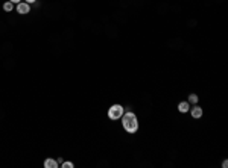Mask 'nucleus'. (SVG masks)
Masks as SVG:
<instances>
[{"mask_svg": "<svg viewBox=\"0 0 228 168\" xmlns=\"http://www.w3.org/2000/svg\"><path fill=\"white\" fill-rule=\"evenodd\" d=\"M189 101L193 103V105H196V103H198V96H196V94H190V96H189Z\"/></svg>", "mask_w": 228, "mask_h": 168, "instance_id": "6e6552de", "label": "nucleus"}, {"mask_svg": "<svg viewBox=\"0 0 228 168\" xmlns=\"http://www.w3.org/2000/svg\"><path fill=\"white\" fill-rule=\"evenodd\" d=\"M189 111H190V114H192L193 118H201V117H202V108H199V106H196V105H195L192 109H189Z\"/></svg>", "mask_w": 228, "mask_h": 168, "instance_id": "20e7f679", "label": "nucleus"}, {"mask_svg": "<svg viewBox=\"0 0 228 168\" xmlns=\"http://www.w3.org/2000/svg\"><path fill=\"white\" fill-rule=\"evenodd\" d=\"M61 167L62 168H73V162H62Z\"/></svg>", "mask_w": 228, "mask_h": 168, "instance_id": "1a4fd4ad", "label": "nucleus"}, {"mask_svg": "<svg viewBox=\"0 0 228 168\" xmlns=\"http://www.w3.org/2000/svg\"><path fill=\"white\" fill-rule=\"evenodd\" d=\"M12 8H14V3H12V2H6V3L3 5V9H5L6 12L12 11Z\"/></svg>", "mask_w": 228, "mask_h": 168, "instance_id": "0eeeda50", "label": "nucleus"}, {"mask_svg": "<svg viewBox=\"0 0 228 168\" xmlns=\"http://www.w3.org/2000/svg\"><path fill=\"white\" fill-rule=\"evenodd\" d=\"M9 2H12V3H20L22 0H9Z\"/></svg>", "mask_w": 228, "mask_h": 168, "instance_id": "9b49d317", "label": "nucleus"}, {"mask_svg": "<svg viewBox=\"0 0 228 168\" xmlns=\"http://www.w3.org/2000/svg\"><path fill=\"white\" fill-rule=\"evenodd\" d=\"M26 3H34V2H37V0H24Z\"/></svg>", "mask_w": 228, "mask_h": 168, "instance_id": "9d476101", "label": "nucleus"}, {"mask_svg": "<svg viewBox=\"0 0 228 168\" xmlns=\"http://www.w3.org/2000/svg\"><path fill=\"white\" fill-rule=\"evenodd\" d=\"M31 11V6H29V3H26V2H20V3H17V12L18 14H27V12Z\"/></svg>", "mask_w": 228, "mask_h": 168, "instance_id": "7ed1b4c3", "label": "nucleus"}, {"mask_svg": "<svg viewBox=\"0 0 228 168\" xmlns=\"http://www.w3.org/2000/svg\"><path fill=\"white\" fill-rule=\"evenodd\" d=\"M122 115H123V108H122V105H113V106L108 109V117H110V120H119V118H122Z\"/></svg>", "mask_w": 228, "mask_h": 168, "instance_id": "f03ea898", "label": "nucleus"}, {"mask_svg": "<svg viewBox=\"0 0 228 168\" xmlns=\"http://www.w3.org/2000/svg\"><path fill=\"white\" fill-rule=\"evenodd\" d=\"M189 109H190V106H189V101H181V103L178 105V111L182 112V114H184V112H187Z\"/></svg>", "mask_w": 228, "mask_h": 168, "instance_id": "423d86ee", "label": "nucleus"}, {"mask_svg": "<svg viewBox=\"0 0 228 168\" xmlns=\"http://www.w3.org/2000/svg\"><path fill=\"white\" fill-rule=\"evenodd\" d=\"M58 165H59V164H58L55 159H52V157H47V159L44 161V167L46 168H58Z\"/></svg>", "mask_w": 228, "mask_h": 168, "instance_id": "39448f33", "label": "nucleus"}, {"mask_svg": "<svg viewBox=\"0 0 228 168\" xmlns=\"http://www.w3.org/2000/svg\"><path fill=\"white\" fill-rule=\"evenodd\" d=\"M122 124H123V129H125L128 133H136L137 129H138L137 117L132 112H126V114L122 115Z\"/></svg>", "mask_w": 228, "mask_h": 168, "instance_id": "f257e3e1", "label": "nucleus"}]
</instances>
